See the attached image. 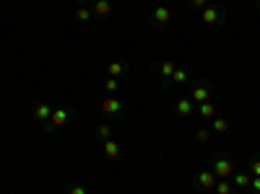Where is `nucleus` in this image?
Listing matches in <instances>:
<instances>
[{
    "instance_id": "1",
    "label": "nucleus",
    "mask_w": 260,
    "mask_h": 194,
    "mask_svg": "<svg viewBox=\"0 0 260 194\" xmlns=\"http://www.w3.org/2000/svg\"><path fill=\"white\" fill-rule=\"evenodd\" d=\"M200 21H203V26H221L227 21V10L221 5H206L200 10Z\"/></svg>"
},
{
    "instance_id": "2",
    "label": "nucleus",
    "mask_w": 260,
    "mask_h": 194,
    "mask_svg": "<svg viewBox=\"0 0 260 194\" xmlns=\"http://www.w3.org/2000/svg\"><path fill=\"white\" fill-rule=\"evenodd\" d=\"M71 117H73V109L60 106V109H55V111H52L50 122H47V124H42V127H44V132H52V130H58V127H63V124L71 122Z\"/></svg>"
},
{
    "instance_id": "3",
    "label": "nucleus",
    "mask_w": 260,
    "mask_h": 194,
    "mask_svg": "<svg viewBox=\"0 0 260 194\" xmlns=\"http://www.w3.org/2000/svg\"><path fill=\"white\" fill-rule=\"evenodd\" d=\"M213 174H216V179H232V174H234V161L229 155H219L216 161H213Z\"/></svg>"
},
{
    "instance_id": "4",
    "label": "nucleus",
    "mask_w": 260,
    "mask_h": 194,
    "mask_svg": "<svg viewBox=\"0 0 260 194\" xmlns=\"http://www.w3.org/2000/svg\"><path fill=\"white\" fill-rule=\"evenodd\" d=\"M169 21H172V10H169L167 5H156L154 13H151V24H154L156 29H164Z\"/></svg>"
},
{
    "instance_id": "5",
    "label": "nucleus",
    "mask_w": 260,
    "mask_h": 194,
    "mask_svg": "<svg viewBox=\"0 0 260 194\" xmlns=\"http://www.w3.org/2000/svg\"><path fill=\"white\" fill-rule=\"evenodd\" d=\"M34 119H37V122H42V124H47L50 122V117H52V106L47 104V101H37V104H34Z\"/></svg>"
},
{
    "instance_id": "6",
    "label": "nucleus",
    "mask_w": 260,
    "mask_h": 194,
    "mask_svg": "<svg viewBox=\"0 0 260 194\" xmlns=\"http://www.w3.org/2000/svg\"><path fill=\"white\" fill-rule=\"evenodd\" d=\"M193 98H179L177 104H174V114L179 119H187V117H193Z\"/></svg>"
},
{
    "instance_id": "7",
    "label": "nucleus",
    "mask_w": 260,
    "mask_h": 194,
    "mask_svg": "<svg viewBox=\"0 0 260 194\" xmlns=\"http://www.w3.org/2000/svg\"><path fill=\"white\" fill-rule=\"evenodd\" d=\"M101 111L109 114V117H115V114H122V101L115 98V96H109V98L101 101Z\"/></svg>"
},
{
    "instance_id": "8",
    "label": "nucleus",
    "mask_w": 260,
    "mask_h": 194,
    "mask_svg": "<svg viewBox=\"0 0 260 194\" xmlns=\"http://www.w3.org/2000/svg\"><path fill=\"white\" fill-rule=\"evenodd\" d=\"M216 174H213V171H200L198 174V179H195V184L200 187V189H213L216 187Z\"/></svg>"
},
{
    "instance_id": "9",
    "label": "nucleus",
    "mask_w": 260,
    "mask_h": 194,
    "mask_svg": "<svg viewBox=\"0 0 260 194\" xmlns=\"http://www.w3.org/2000/svg\"><path fill=\"white\" fill-rule=\"evenodd\" d=\"M91 13H94L96 18H107V16L112 13V3H109V0H94Z\"/></svg>"
},
{
    "instance_id": "10",
    "label": "nucleus",
    "mask_w": 260,
    "mask_h": 194,
    "mask_svg": "<svg viewBox=\"0 0 260 194\" xmlns=\"http://www.w3.org/2000/svg\"><path fill=\"white\" fill-rule=\"evenodd\" d=\"M190 98H193V104H206V101H211V88L208 86H195Z\"/></svg>"
},
{
    "instance_id": "11",
    "label": "nucleus",
    "mask_w": 260,
    "mask_h": 194,
    "mask_svg": "<svg viewBox=\"0 0 260 194\" xmlns=\"http://www.w3.org/2000/svg\"><path fill=\"white\" fill-rule=\"evenodd\" d=\"M177 70V65L172 62V60H164L162 62V67H159V73H162V81L164 83H169V81H172V73Z\"/></svg>"
},
{
    "instance_id": "12",
    "label": "nucleus",
    "mask_w": 260,
    "mask_h": 194,
    "mask_svg": "<svg viewBox=\"0 0 260 194\" xmlns=\"http://www.w3.org/2000/svg\"><path fill=\"white\" fill-rule=\"evenodd\" d=\"M104 155L109 158V161H117L120 158V145L115 140H104Z\"/></svg>"
},
{
    "instance_id": "13",
    "label": "nucleus",
    "mask_w": 260,
    "mask_h": 194,
    "mask_svg": "<svg viewBox=\"0 0 260 194\" xmlns=\"http://www.w3.org/2000/svg\"><path fill=\"white\" fill-rule=\"evenodd\" d=\"M250 174H245V171H240V174H234V187L237 189H250Z\"/></svg>"
},
{
    "instance_id": "14",
    "label": "nucleus",
    "mask_w": 260,
    "mask_h": 194,
    "mask_svg": "<svg viewBox=\"0 0 260 194\" xmlns=\"http://www.w3.org/2000/svg\"><path fill=\"white\" fill-rule=\"evenodd\" d=\"M91 16H94L91 8H86V5H78V8H76V21H78V24H86Z\"/></svg>"
},
{
    "instance_id": "15",
    "label": "nucleus",
    "mask_w": 260,
    "mask_h": 194,
    "mask_svg": "<svg viewBox=\"0 0 260 194\" xmlns=\"http://www.w3.org/2000/svg\"><path fill=\"white\" fill-rule=\"evenodd\" d=\"M198 111H200V117H203V119L216 117V106H213L211 101H206V104H200V109H198Z\"/></svg>"
},
{
    "instance_id": "16",
    "label": "nucleus",
    "mask_w": 260,
    "mask_h": 194,
    "mask_svg": "<svg viewBox=\"0 0 260 194\" xmlns=\"http://www.w3.org/2000/svg\"><path fill=\"white\" fill-rule=\"evenodd\" d=\"M213 132H216V135H227V132H229V122L213 117Z\"/></svg>"
},
{
    "instance_id": "17",
    "label": "nucleus",
    "mask_w": 260,
    "mask_h": 194,
    "mask_svg": "<svg viewBox=\"0 0 260 194\" xmlns=\"http://www.w3.org/2000/svg\"><path fill=\"white\" fill-rule=\"evenodd\" d=\"M213 189H216V194H232V192H234L232 181H227V179H219V181H216V187H213Z\"/></svg>"
},
{
    "instance_id": "18",
    "label": "nucleus",
    "mask_w": 260,
    "mask_h": 194,
    "mask_svg": "<svg viewBox=\"0 0 260 194\" xmlns=\"http://www.w3.org/2000/svg\"><path fill=\"white\" fill-rule=\"evenodd\" d=\"M122 70H125V65H122V62H109V67H107L109 78H120V75H122Z\"/></svg>"
},
{
    "instance_id": "19",
    "label": "nucleus",
    "mask_w": 260,
    "mask_h": 194,
    "mask_svg": "<svg viewBox=\"0 0 260 194\" xmlns=\"http://www.w3.org/2000/svg\"><path fill=\"white\" fill-rule=\"evenodd\" d=\"M187 78H190V75H187L185 67H177V70L172 73V81H174V83H187Z\"/></svg>"
},
{
    "instance_id": "20",
    "label": "nucleus",
    "mask_w": 260,
    "mask_h": 194,
    "mask_svg": "<svg viewBox=\"0 0 260 194\" xmlns=\"http://www.w3.org/2000/svg\"><path fill=\"white\" fill-rule=\"evenodd\" d=\"M247 171H250L253 176H260V155H255L250 163H247Z\"/></svg>"
},
{
    "instance_id": "21",
    "label": "nucleus",
    "mask_w": 260,
    "mask_h": 194,
    "mask_svg": "<svg viewBox=\"0 0 260 194\" xmlns=\"http://www.w3.org/2000/svg\"><path fill=\"white\" fill-rule=\"evenodd\" d=\"M104 88H107V94H117V78H107V83H104Z\"/></svg>"
},
{
    "instance_id": "22",
    "label": "nucleus",
    "mask_w": 260,
    "mask_h": 194,
    "mask_svg": "<svg viewBox=\"0 0 260 194\" xmlns=\"http://www.w3.org/2000/svg\"><path fill=\"white\" fill-rule=\"evenodd\" d=\"M99 138L101 140H112V127H109V124H101V127H99Z\"/></svg>"
},
{
    "instance_id": "23",
    "label": "nucleus",
    "mask_w": 260,
    "mask_h": 194,
    "mask_svg": "<svg viewBox=\"0 0 260 194\" xmlns=\"http://www.w3.org/2000/svg\"><path fill=\"white\" fill-rule=\"evenodd\" d=\"M68 194H86V187L84 184H71L68 187Z\"/></svg>"
},
{
    "instance_id": "24",
    "label": "nucleus",
    "mask_w": 260,
    "mask_h": 194,
    "mask_svg": "<svg viewBox=\"0 0 260 194\" xmlns=\"http://www.w3.org/2000/svg\"><path fill=\"white\" fill-rule=\"evenodd\" d=\"M250 189H253L255 194H260V176H253V181H250Z\"/></svg>"
},
{
    "instance_id": "25",
    "label": "nucleus",
    "mask_w": 260,
    "mask_h": 194,
    "mask_svg": "<svg viewBox=\"0 0 260 194\" xmlns=\"http://www.w3.org/2000/svg\"><path fill=\"white\" fill-rule=\"evenodd\" d=\"M208 138H211V132H208L206 127H203V130H198V140H200V143H206Z\"/></svg>"
},
{
    "instance_id": "26",
    "label": "nucleus",
    "mask_w": 260,
    "mask_h": 194,
    "mask_svg": "<svg viewBox=\"0 0 260 194\" xmlns=\"http://www.w3.org/2000/svg\"><path fill=\"white\" fill-rule=\"evenodd\" d=\"M190 5H193L195 10H203L206 8V0H190Z\"/></svg>"
},
{
    "instance_id": "27",
    "label": "nucleus",
    "mask_w": 260,
    "mask_h": 194,
    "mask_svg": "<svg viewBox=\"0 0 260 194\" xmlns=\"http://www.w3.org/2000/svg\"><path fill=\"white\" fill-rule=\"evenodd\" d=\"M81 3H88V0H81Z\"/></svg>"
},
{
    "instance_id": "28",
    "label": "nucleus",
    "mask_w": 260,
    "mask_h": 194,
    "mask_svg": "<svg viewBox=\"0 0 260 194\" xmlns=\"http://www.w3.org/2000/svg\"><path fill=\"white\" fill-rule=\"evenodd\" d=\"M258 5H260V3H258Z\"/></svg>"
}]
</instances>
